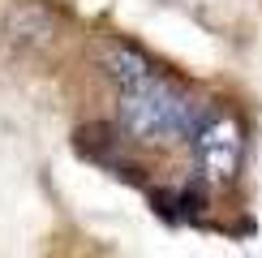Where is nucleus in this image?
<instances>
[{
    "instance_id": "f257e3e1",
    "label": "nucleus",
    "mask_w": 262,
    "mask_h": 258,
    "mask_svg": "<svg viewBox=\"0 0 262 258\" xmlns=\"http://www.w3.org/2000/svg\"><path fill=\"white\" fill-rule=\"evenodd\" d=\"M121 125L125 134L142 138V142H163V138H177L193 129V112L198 103L185 91H177L172 82H159L155 73L142 78L134 86H121Z\"/></svg>"
},
{
    "instance_id": "f03ea898",
    "label": "nucleus",
    "mask_w": 262,
    "mask_h": 258,
    "mask_svg": "<svg viewBox=\"0 0 262 258\" xmlns=\"http://www.w3.org/2000/svg\"><path fill=\"white\" fill-rule=\"evenodd\" d=\"M241 125L232 116H211L193 129V155H198V168L206 181H232L236 168H241Z\"/></svg>"
},
{
    "instance_id": "7ed1b4c3",
    "label": "nucleus",
    "mask_w": 262,
    "mask_h": 258,
    "mask_svg": "<svg viewBox=\"0 0 262 258\" xmlns=\"http://www.w3.org/2000/svg\"><path fill=\"white\" fill-rule=\"evenodd\" d=\"M5 30L13 35V43L39 48V43H48L52 35H56V17H52V9H43L39 0H17L9 22H5Z\"/></svg>"
},
{
    "instance_id": "20e7f679",
    "label": "nucleus",
    "mask_w": 262,
    "mask_h": 258,
    "mask_svg": "<svg viewBox=\"0 0 262 258\" xmlns=\"http://www.w3.org/2000/svg\"><path fill=\"white\" fill-rule=\"evenodd\" d=\"M107 69H112V78L121 82V86H134L142 78H150V64L142 52H129V48H116V52H107Z\"/></svg>"
},
{
    "instance_id": "39448f33",
    "label": "nucleus",
    "mask_w": 262,
    "mask_h": 258,
    "mask_svg": "<svg viewBox=\"0 0 262 258\" xmlns=\"http://www.w3.org/2000/svg\"><path fill=\"white\" fill-rule=\"evenodd\" d=\"M181 207H185L181 215H189V220H193V215H202V189H198V185H189V189L181 193Z\"/></svg>"
}]
</instances>
